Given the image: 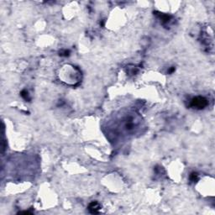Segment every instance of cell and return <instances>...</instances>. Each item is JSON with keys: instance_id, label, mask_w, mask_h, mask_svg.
Instances as JSON below:
<instances>
[{"instance_id": "cell-5", "label": "cell", "mask_w": 215, "mask_h": 215, "mask_svg": "<svg viewBox=\"0 0 215 215\" xmlns=\"http://www.w3.org/2000/svg\"><path fill=\"white\" fill-rule=\"evenodd\" d=\"M198 179V174L197 172H192L190 175V180L192 181H197Z\"/></svg>"}, {"instance_id": "cell-2", "label": "cell", "mask_w": 215, "mask_h": 215, "mask_svg": "<svg viewBox=\"0 0 215 215\" xmlns=\"http://www.w3.org/2000/svg\"><path fill=\"white\" fill-rule=\"evenodd\" d=\"M100 208H101V206L96 201L92 202L88 206V210L92 213H98L99 212V210H100Z\"/></svg>"}, {"instance_id": "cell-3", "label": "cell", "mask_w": 215, "mask_h": 215, "mask_svg": "<svg viewBox=\"0 0 215 215\" xmlns=\"http://www.w3.org/2000/svg\"><path fill=\"white\" fill-rule=\"evenodd\" d=\"M160 19L163 23H168L171 19V16L167 14H160Z\"/></svg>"}, {"instance_id": "cell-1", "label": "cell", "mask_w": 215, "mask_h": 215, "mask_svg": "<svg viewBox=\"0 0 215 215\" xmlns=\"http://www.w3.org/2000/svg\"><path fill=\"white\" fill-rule=\"evenodd\" d=\"M208 100L205 98L201 96L195 97L191 100V106L194 108H197V109H203L204 108L208 106Z\"/></svg>"}, {"instance_id": "cell-4", "label": "cell", "mask_w": 215, "mask_h": 215, "mask_svg": "<svg viewBox=\"0 0 215 215\" xmlns=\"http://www.w3.org/2000/svg\"><path fill=\"white\" fill-rule=\"evenodd\" d=\"M20 95H21V97L25 99V100H26V101L30 100V97H29V93L27 92V90H23L22 92L20 93Z\"/></svg>"}, {"instance_id": "cell-6", "label": "cell", "mask_w": 215, "mask_h": 215, "mask_svg": "<svg viewBox=\"0 0 215 215\" xmlns=\"http://www.w3.org/2000/svg\"><path fill=\"white\" fill-rule=\"evenodd\" d=\"M60 56H70V51L68 50H64V51H61L60 52Z\"/></svg>"}, {"instance_id": "cell-8", "label": "cell", "mask_w": 215, "mask_h": 215, "mask_svg": "<svg viewBox=\"0 0 215 215\" xmlns=\"http://www.w3.org/2000/svg\"><path fill=\"white\" fill-rule=\"evenodd\" d=\"M19 213H27V214H30V213H32L30 211H25V212H20Z\"/></svg>"}, {"instance_id": "cell-7", "label": "cell", "mask_w": 215, "mask_h": 215, "mask_svg": "<svg viewBox=\"0 0 215 215\" xmlns=\"http://www.w3.org/2000/svg\"><path fill=\"white\" fill-rule=\"evenodd\" d=\"M174 71H175V67H172L170 70H169V73H172Z\"/></svg>"}]
</instances>
